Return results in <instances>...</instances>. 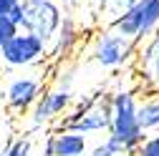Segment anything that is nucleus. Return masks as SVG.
Returning <instances> with one entry per match:
<instances>
[{"label":"nucleus","mask_w":159,"mask_h":156,"mask_svg":"<svg viewBox=\"0 0 159 156\" xmlns=\"http://www.w3.org/2000/svg\"><path fill=\"white\" fill-rule=\"evenodd\" d=\"M139 73H142L144 91H157L159 93V50L149 58L144 66H139Z\"/></svg>","instance_id":"obj_12"},{"label":"nucleus","mask_w":159,"mask_h":156,"mask_svg":"<svg viewBox=\"0 0 159 156\" xmlns=\"http://www.w3.org/2000/svg\"><path fill=\"white\" fill-rule=\"evenodd\" d=\"M71 106H73V91L71 88H58V86L46 88L38 96V101L30 106V128L48 126L61 113H66Z\"/></svg>","instance_id":"obj_7"},{"label":"nucleus","mask_w":159,"mask_h":156,"mask_svg":"<svg viewBox=\"0 0 159 156\" xmlns=\"http://www.w3.org/2000/svg\"><path fill=\"white\" fill-rule=\"evenodd\" d=\"M89 151V139L84 133L58 128L46 141V156H84Z\"/></svg>","instance_id":"obj_10"},{"label":"nucleus","mask_w":159,"mask_h":156,"mask_svg":"<svg viewBox=\"0 0 159 156\" xmlns=\"http://www.w3.org/2000/svg\"><path fill=\"white\" fill-rule=\"evenodd\" d=\"M136 98H139L136 88H119V91L109 93L111 121H109V131H106L109 133L106 144L111 146V151L116 156H121V154L131 156L134 149L147 136L136 121Z\"/></svg>","instance_id":"obj_1"},{"label":"nucleus","mask_w":159,"mask_h":156,"mask_svg":"<svg viewBox=\"0 0 159 156\" xmlns=\"http://www.w3.org/2000/svg\"><path fill=\"white\" fill-rule=\"evenodd\" d=\"M96 3H98V8H101V5H104V0H96Z\"/></svg>","instance_id":"obj_22"},{"label":"nucleus","mask_w":159,"mask_h":156,"mask_svg":"<svg viewBox=\"0 0 159 156\" xmlns=\"http://www.w3.org/2000/svg\"><path fill=\"white\" fill-rule=\"evenodd\" d=\"M131 156H159V131L147 133L144 139H142V144L134 149Z\"/></svg>","instance_id":"obj_14"},{"label":"nucleus","mask_w":159,"mask_h":156,"mask_svg":"<svg viewBox=\"0 0 159 156\" xmlns=\"http://www.w3.org/2000/svg\"><path fill=\"white\" fill-rule=\"evenodd\" d=\"M18 3H20V0H0V15H8Z\"/></svg>","instance_id":"obj_20"},{"label":"nucleus","mask_w":159,"mask_h":156,"mask_svg":"<svg viewBox=\"0 0 159 156\" xmlns=\"http://www.w3.org/2000/svg\"><path fill=\"white\" fill-rule=\"evenodd\" d=\"M111 28L119 30L121 35L131 38L139 46L159 28V0H136V3L116 15L111 20Z\"/></svg>","instance_id":"obj_3"},{"label":"nucleus","mask_w":159,"mask_h":156,"mask_svg":"<svg viewBox=\"0 0 159 156\" xmlns=\"http://www.w3.org/2000/svg\"><path fill=\"white\" fill-rule=\"evenodd\" d=\"M18 30H20V28H18L8 15H0V46H5V43L10 41V38H13Z\"/></svg>","instance_id":"obj_16"},{"label":"nucleus","mask_w":159,"mask_h":156,"mask_svg":"<svg viewBox=\"0 0 159 156\" xmlns=\"http://www.w3.org/2000/svg\"><path fill=\"white\" fill-rule=\"evenodd\" d=\"M56 3L61 5L63 10H66V8L71 10V8H78V5H81V3H86V0H56Z\"/></svg>","instance_id":"obj_21"},{"label":"nucleus","mask_w":159,"mask_h":156,"mask_svg":"<svg viewBox=\"0 0 159 156\" xmlns=\"http://www.w3.org/2000/svg\"><path fill=\"white\" fill-rule=\"evenodd\" d=\"M136 48H139V50L134 53V55H136V66H144V63L149 61V58H152V55L159 50V28H157V30H154V33L147 38L144 43H139Z\"/></svg>","instance_id":"obj_13"},{"label":"nucleus","mask_w":159,"mask_h":156,"mask_svg":"<svg viewBox=\"0 0 159 156\" xmlns=\"http://www.w3.org/2000/svg\"><path fill=\"white\" fill-rule=\"evenodd\" d=\"M63 15V8L56 0H20V28L35 33L43 43L53 41Z\"/></svg>","instance_id":"obj_2"},{"label":"nucleus","mask_w":159,"mask_h":156,"mask_svg":"<svg viewBox=\"0 0 159 156\" xmlns=\"http://www.w3.org/2000/svg\"><path fill=\"white\" fill-rule=\"evenodd\" d=\"M0 61L10 68H30L48 61V43L30 30H18L5 46H0Z\"/></svg>","instance_id":"obj_6"},{"label":"nucleus","mask_w":159,"mask_h":156,"mask_svg":"<svg viewBox=\"0 0 159 156\" xmlns=\"http://www.w3.org/2000/svg\"><path fill=\"white\" fill-rule=\"evenodd\" d=\"M43 93V78L41 76H18L5 88V103L15 113H25Z\"/></svg>","instance_id":"obj_8"},{"label":"nucleus","mask_w":159,"mask_h":156,"mask_svg":"<svg viewBox=\"0 0 159 156\" xmlns=\"http://www.w3.org/2000/svg\"><path fill=\"white\" fill-rule=\"evenodd\" d=\"M84 156H116V154L111 151V146H109L106 141H101V144H96L91 151H86Z\"/></svg>","instance_id":"obj_19"},{"label":"nucleus","mask_w":159,"mask_h":156,"mask_svg":"<svg viewBox=\"0 0 159 156\" xmlns=\"http://www.w3.org/2000/svg\"><path fill=\"white\" fill-rule=\"evenodd\" d=\"M78 43H81V28H78L76 18L63 15L61 28L56 30L53 41L48 43V58L56 63H66V58H71V53L76 50Z\"/></svg>","instance_id":"obj_9"},{"label":"nucleus","mask_w":159,"mask_h":156,"mask_svg":"<svg viewBox=\"0 0 159 156\" xmlns=\"http://www.w3.org/2000/svg\"><path fill=\"white\" fill-rule=\"evenodd\" d=\"M3 156H30V139H18V141H13V144L3 151Z\"/></svg>","instance_id":"obj_18"},{"label":"nucleus","mask_w":159,"mask_h":156,"mask_svg":"<svg viewBox=\"0 0 159 156\" xmlns=\"http://www.w3.org/2000/svg\"><path fill=\"white\" fill-rule=\"evenodd\" d=\"M109 121H111V103H109V93H101L96 98H89L84 103H78V108H73L66 119L61 121L58 128H68L76 133H104L109 131Z\"/></svg>","instance_id":"obj_4"},{"label":"nucleus","mask_w":159,"mask_h":156,"mask_svg":"<svg viewBox=\"0 0 159 156\" xmlns=\"http://www.w3.org/2000/svg\"><path fill=\"white\" fill-rule=\"evenodd\" d=\"M136 3V0H104V5H101V10H106L109 15H111V20L116 15H121L124 10H129L131 5Z\"/></svg>","instance_id":"obj_15"},{"label":"nucleus","mask_w":159,"mask_h":156,"mask_svg":"<svg viewBox=\"0 0 159 156\" xmlns=\"http://www.w3.org/2000/svg\"><path fill=\"white\" fill-rule=\"evenodd\" d=\"M136 53V43L131 38L121 35L119 30H114L111 25L104 28L93 38V46H91V61L98 66V68H106V71H114V68H121L126 66Z\"/></svg>","instance_id":"obj_5"},{"label":"nucleus","mask_w":159,"mask_h":156,"mask_svg":"<svg viewBox=\"0 0 159 156\" xmlns=\"http://www.w3.org/2000/svg\"><path fill=\"white\" fill-rule=\"evenodd\" d=\"M121 156H126V154H121Z\"/></svg>","instance_id":"obj_23"},{"label":"nucleus","mask_w":159,"mask_h":156,"mask_svg":"<svg viewBox=\"0 0 159 156\" xmlns=\"http://www.w3.org/2000/svg\"><path fill=\"white\" fill-rule=\"evenodd\" d=\"M136 121L144 133L159 131V93L144 91L142 98H136Z\"/></svg>","instance_id":"obj_11"},{"label":"nucleus","mask_w":159,"mask_h":156,"mask_svg":"<svg viewBox=\"0 0 159 156\" xmlns=\"http://www.w3.org/2000/svg\"><path fill=\"white\" fill-rule=\"evenodd\" d=\"M73 81H76L73 68L61 66V68H58V73H56V83H53V86H58V88H71V91H73Z\"/></svg>","instance_id":"obj_17"}]
</instances>
